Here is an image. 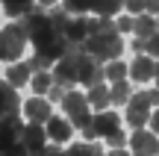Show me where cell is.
I'll return each instance as SVG.
<instances>
[{"label": "cell", "instance_id": "cell-12", "mask_svg": "<svg viewBox=\"0 0 159 156\" xmlns=\"http://www.w3.org/2000/svg\"><path fill=\"white\" fill-rule=\"evenodd\" d=\"M24 112H27V118L35 121V124H47L50 115H53V112H50V100L41 97V94H39V97H30L27 103H24Z\"/></svg>", "mask_w": 159, "mask_h": 156}, {"label": "cell", "instance_id": "cell-1", "mask_svg": "<svg viewBox=\"0 0 159 156\" xmlns=\"http://www.w3.org/2000/svg\"><path fill=\"white\" fill-rule=\"evenodd\" d=\"M83 50L91 53L94 59H100V62H112V59L121 56L124 41H121L118 29H109V33H91L89 38L83 41Z\"/></svg>", "mask_w": 159, "mask_h": 156}, {"label": "cell", "instance_id": "cell-18", "mask_svg": "<svg viewBox=\"0 0 159 156\" xmlns=\"http://www.w3.org/2000/svg\"><path fill=\"white\" fill-rule=\"evenodd\" d=\"M133 33H136L139 38L153 35L156 33V18L150 15V12H148V15H144V12H142V15H136V18H133Z\"/></svg>", "mask_w": 159, "mask_h": 156}, {"label": "cell", "instance_id": "cell-29", "mask_svg": "<svg viewBox=\"0 0 159 156\" xmlns=\"http://www.w3.org/2000/svg\"><path fill=\"white\" fill-rule=\"evenodd\" d=\"M144 53L153 56V59H159V29H156L153 35H148V50H144Z\"/></svg>", "mask_w": 159, "mask_h": 156}, {"label": "cell", "instance_id": "cell-20", "mask_svg": "<svg viewBox=\"0 0 159 156\" xmlns=\"http://www.w3.org/2000/svg\"><path fill=\"white\" fill-rule=\"evenodd\" d=\"M47 18H50V27L56 29V33L65 35V33H68V24H71V18H74V15H71L65 6H59V9H50V12H47Z\"/></svg>", "mask_w": 159, "mask_h": 156}, {"label": "cell", "instance_id": "cell-22", "mask_svg": "<svg viewBox=\"0 0 159 156\" xmlns=\"http://www.w3.org/2000/svg\"><path fill=\"white\" fill-rule=\"evenodd\" d=\"M130 97H133V91H130V86H127V80H118V82H112V88H109V100H112V106H121V103H127Z\"/></svg>", "mask_w": 159, "mask_h": 156}, {"label": "cell", "instance_id": "cell-31", "mask_svg": "<svg viewBox=\"0 0 159 156\" xmlns=\"http://www.w3.org/2000/svg\"><path fill=\"white\" fill-rule=\"evenodd\" d=\"M106 141H109V145H112V147H124V145H127V141H130V139H127V136L121 133V127H118V130H115L112 136H106Z\"/></svg>", "mask_w": 159, "mask_h": 156}, {"label": "cell", "instance_id": "cell-21", "mask_svg": "<svg viewBox=\"0 0 159 156\" xmlns=\"http://www.w3.org/2000/svg\"><path fill=\"white\" fill-rule=\"evenodd\" d=\"M3 9L9 18H24L30 9H35V0H3Z\"/></svg>", "mask_w": 159, "mask_h": 156}, {"label": "cell", "instance_id": "cell-37", "mask_svg": "<svg viewBox=\"0 0 159 156\" xmlns=\"http://www.w3.org/2000/svg\"><path fill=\"white\" fill-rule=\"evenodd\" d=\"M150 106H159V88H156V91H150Z\"/></svg>", "mask_w": 159, "mask_h": 156}, {"label": "cell", "instance_id": "cell-16", "mask_svg": "<svg viewBox=\"0 0 159 156\" xmlns=\"http://www.w3.org/2000/svg\"><path fill=\"white\" fill-rule=\"evenodd\" d=\"M18 112V88L9 80H0V118Z\"/></svg>", "mask_w": 159, "mask_h": 156}, {"label": "cell", "instance_id": "cell-2", "mask_svg": "<svg viewBox=\"0 0 159 156\" xmlns=\"http://www.w3.org/2000/svg\"><path fill=\"white\" fill-rule=\"evenodd\" d=\"M30 35L27 29H24V24H6L3 29H0V59L3 62H18V56H21V50L27 47Z\"/></svg>", "mask_w": 159, "mask_h": 156}, {"label": "cell", "instance_id": "cell-14", "mask_svg": "<svg viewBox=\"0 0 159 156\" xmlns=\"http://www.w3.org/2000/svg\"><path fill=\"white\" fill-rule=\"evenodd\" d=\"M118 115L115 112H106V109H100L94 118H91V130H94V136H100V139H106V136H112L115 130H118Z\"/></svg>", "mask_w": 159, "mask_h": 156}, {"label": "cell", "instance_id": "cell-34", "mask_svg": "<svg viewBox=\"0 0 159 156\" xmlns=\"http://www.w3.org/2000/svg\"><path fill=\"white\" fill-rule=\"evenodd\" d=\"M115 27H118V33H133V18H118Z\"/></svg>", "mask_w": 159, "mask_h": 156}, {"label": "cell", "instance_id": "cell-6", "mask_svg": "<svg viewBox=\"0 0 159 156\" xmlns=\"http://www.w3.org/2000/svg\"><path fill=\"white\" fill-rule=\"evenodd\" d=\"M21 133H24V121H21L18 112L0 118V153L9 150V147H15L18 141H21Z\"/></svg>", "mask_w": 159, "mask_h": 156}, {"label": "cell", "instance_id": "cell-9", "mask_svg": "<svg viewBox=\"0 0 159 156\" xmlns=\"http://www.w3.org/2000/svg\"><path fill=\"white\" fill-rule=\"evenodd\" d=\"M21 145L27 147L30 156H41V150H44V145H47V130H41V124H35V121L24 124Z\"/></svg>", "mask_w": 159, "mask_h": 156}, {"label": "cell", "instance_id": "cell-27", "mask_svg": "<svg viewBox=\"0 0 159 156\" xmlns=\"http://www.w3.org/2000/svg\"><path fill=\"white\" fill-rule=\"evenodd\" d=\"M91 3H94V0H65V9H68L71 15H85V12L91 9Z\"/></svg>", "mask_w": 159, "mask_h": 156}, {"label": "cell", "instance_id": "cell-24", "mask_svg": "<svg viewBox=\"0 0 159 156\" xmlns=\"http://www.w3.org/2000/svg\"><path fill=\"white\" fill-rule=\"evenodd\" d=\"M68 156H106L97 145H91V141H77V145L68 147Z\"/></svg>", "mask_w": 159, "mask_h": 156}, {"label": "cell", "instance_id": "cell-28", "mask_svg": "<svg viewBox=\"0 0 159 156\" xmlns=\"http://www.w3.org/2000/svg\"><path fill=\"white\" fill-rule=\"evenodd\" d=\"M50 65H56V62H53V59H47V56H41V53H35V56L30 59V68H33V74H35V71H47Z\"/></svg>", "mask_w": 159, "mask_h": 156}, {"label": "cell", "instance_id": "cell-38", "mask_svg": "<svg viewBox=\"0 0 159 156\" xmlns=\"http://www.w3.org/2000/svg\"><path fill=\"white\" fill-rule=\"evenodd\" d=\"M109 156H130V153H127L124 147H112V153H109Z\"/></svg>", "mask_w": 159, "mask_h": 156}, {"label": "cell", "instance_id": "cell-39", "mask_svg": "<svg viewBox=\"0 0 159 156\" xmlns=\"http://www.w3.org/2000/svg\"><path fill=\"white\" fill-rule=\"evenodd\" d=\"M35 3H41V6H53L56 0H35Z\"/></svg>", "mask_w": 159, "mask_h": 156}, {"label": "cell", "instance_id": "cell-43", "mask_svg": "<svg viewBox=\"0 0 159 156\" xmlns=\"http://www.w3.org/2000/svg\"><path fill=\"white\" fill-rule=\"evenodd\" d=\"M156 156H159V153H156Z\"/></svg>", "mask_w": 159, "mask_h": 156}, {"label": "cell", "instance_id": "cell-32", "mask_svg": "<svg viewBox=\"0 0 159 156\" xmlns=\"http://www.w3.org/2000/svg\"><path fill=\"white\" fill-rule=\"evenodd\" d=\"M65 91H68L65 86H59V82H53V86H50V91H47V100H62V97H65Z\"/></svg>", "mask_w": 159, "mask_h": 156}, {"label": "cell", "instance_id": "cell-25", "mask_svg": "<svg viewBox=\"0 0 159 156\" xmlns=\"http://www.w3.org/2000/svg\"><path fill=\"white\" fill-rule=\"evenodd\" d=\"M127 74H130V65L118 62V59H112V62L106 65V80H109V82H118V80H124Z\"/></svg>", "mask_w": 159, "mask_h": 156}, {"label": "cell", "instance_id": "cell-15", "mask_svg": "<svg viewBox=\"0 0 159 156\" xmlns=\"http://www.w3.org/2000/svg\"><path fill=\"white\" fill-rule=\"evenodd\" d=\"M91 35V21L83 15H74L68 24V33H65V38H68V44H83L85 38Z\"/></svg>", "mask_w": 159, "mask_h": 156}, {"label": "cell", "instance_id": "cell-23", "mask_svg": "<svg viewBox=\"0 0 159 156\" xmlns=\"http://www.w3.org/2000/svg\"><path fill=\"white\" fill-rule=\"evenodd\" d=\"M121 9H124V0H94V3H91V12H97V15H106V18L118 15Z\"/></svg>", "mask_w": 159, "mask_h": 156}, {"label": "cell", "instance_id": "cell-17", "mask_svg": "<svg viewBox=\"0 0 159 156\" xmlns=\"http://www.w3.org/2000/svg\"><path fill=\"white\" fill-rule=\"evenodd\" d=\"M6 80H9L15 88H21L24 82H30V80H33V68H30V62H12V68L6 71Z\"/></svg>", "mask_w": 159, "mask_h": 156}, {"label": "cell", "instance_id": "cell-5", "mask_svg": "<svg viewBox=\"0 0 159 156\" xmlns=\"http://www.w3.org/2000/svg\"><path fill=\"white\" fill-rule=\"evenodd\" d=\"M80 82H83V86L85 88H89V86H94V82H103V80H106V68H103V62H100V59H94V56H91V53H80Z\"/></svg>", "mask_w": 159, "mask_h": 156}, {"label": "cell", "instance_id": "cell-26", "mask_svg": "<svg viewBox=\"0 0 159 156\" xmlns=\"http://www.w3.org/2000/svg\"><path fill=\"white\" fill-rule=\"evenodd\" d=\"M50 86H53V74H47V71H35V74H33V91L47 94Z\"/></svg>", "mask_w": 159, "mask_h": 156}, {"label": "cell", "instance_id": "cell-40", "mask_svg": "<svg viewBox=\"0 0 159 156\" xmlns=\"http://www.w3.org/2000/svg\"><path fill=\"white\" fill-rule=\"evenodd\" d=\"M156 80H159V62H156Z\"/></svg>", "mask_w": 159, "mask_h": 156}, {"label": "cell", "instance_id": "cell-19", "mask_svg": "<svg viewBox=\"0 0 159 156\" xmlns=\"http://www.w3.org/2000/svg\"><path fill=\"white\" fill-rule=\"evenodd\" d=\"M85 97H89V103L94 106L97 112L106 109V106L112 103V100H109V88L103 86V82H94V86H89V94H85Z\"/></svg>", "mask_w": 159, "mask_h": 156}, {"label": "cell", "instance_id": "cell-11", "mask_svg": "<svg viewBox=\"0 0 159 156\" xmlns=\"http://www.w3.org/2000/svg\"><path fill=\"white\" fill-rule=\"evenodd\" d=\"M44 130H47V139L56 141V145H65V141L74 136V124H71L68 118H56V115H50V121L44 124Z\"/></svg>", "mask_w": 159, "mask_h": 156}, {"label": "cell", "instance_id": "cell-13", "mask_svg": "<svg viewBox=\"0 0 159 156\" xmlns=\"http://www.w3.org/2000/svg\"><path fill=\"white\" fill-rule=\"evenodd\" d=\"M130 77H133L136 82H148V80H153V77H156V62H153V56H148V53H139L136 62L130 65Z\"/></svg>", "mask_w": 159, "mask_h": 156}, {"label": "cell", "instance_id": "cell-33", "mask_svg": "<svg viewBox=\"0 0 159 156\" xmlns=\"http://www.w3.org/2000/svg\"><path fill=\"white\" fill-rule=\"evenodd\" d=\"M41 156H68L62 150V147L56 145V141H53V145H44V150H41Z\"/></svg>", "mask_w": 159, "mask_h": 156}, {"label": "cell", "instance_id": "cell-8", "mask_svg": "<svg viewBox=\"0 0 159 156\" xmlns=\"http://www.w3.org/2000/svg\"><path fill=\"white\" fill-rule=\"evenodd\" d=\"M33 44H35V53H41V56L53 59V62H56V59L62 56L65 50H68V38H65L62 33H56V29H50V33H47L44 38L33 41Z\"/></svg>", "mask_w": 159, "mask_h": 156}, {"label": "cell", "instance_id": "cell-3", "mask_svg": "<svg viewBox=\"0 0 159 156\" xmlns=\"http://www.w3.org/2000/svg\"><path fill=\"white\" fill-rule=\"evenodd\" d=\"M89 97H85L83 91H65V97H62V109H65V115H68V121L74 124V127L80 130H85V127H91V118L94 115H89Z\"/></svg>", "mask_w": 159, "mask_h": 156}, {"label": "cell", "instance_id": "cell-36", "mask_svg": "<svg viewBox=\"0 0 159 156\" xmlns=\"http://www.w3.org/2000/svg\"><path fill=\"white\" fill-rule=\"evenodd\" d=\"M150 127H153V133L159 136V112H156V115H150Z\"/></svg>", "mask_w": 159, "mask_h": 156}, {"label": "cell", "instance_id": "cell-41", "mask_svg": "<svg viewBox=\"0 0 159 156\" xmlns=\"http://www.w3.org/2000/svg\"><path fill=\"white\" fill-rule=\"evenodd\" d=\"M156 29H159V21H156Z\"/></svg>", "mask_w": 159, "mask_h": 156}, {"label": "cell", "instance_id": "cell-35", "mask_svg": "<svg viewBox=\"0 0 159 156\" xmlns=\"http://www.w3.org/2000/svg\"><path fill=\"white\" fill-rule=\"evenodd\" d=\"M148 12L150 15H159V0H148Z\"/></svg>", "mask_w": 159, "mask_h": 156}, {"label": "cell", "instance_id": "cell-7", "mask_svg": "<svg viewBox=\"0 0 159 156\" xmlns=\"http://www.w3.org/2000/svg\"><path fill=\"white\" fill-rule=\"evenodd\" d=\"M18 21L24 24V29H27V35H30V41H39V38H44L47 33H50V18H47V12H41V9H30L24 18H18Z\"/></svg>", "mask_w": 159, "mask_h": 156}, {"label": "cell", "instance_id": "cell-4", "mask_svg": "<svg viewBox=\"0 0 159 156\" xmlns=\"http://www.w3.org/2000/svg\"><path fill=\"white\" fill-rule=\"evenodd\" d=\"M150 121V91H136L127 100V124L133 130H142Z\"/></svg>", "mask_w": 159, "mask_h": 156}, {"label": "cell", "instance_id": "cell-30", "mask_svg": "<svg viewBox=\"0 0 159 156\" xmlns=\"http://www.w3.org/2000/svg\"><path fill=\"white\" fill-rule=\"evenodd\" d=\"M124 6L133 12V15H142V12H148V0H124Z\"/></svg>", "mask_w": 159, "mask_h": 156}, {"label": "cell", "instance_id": "cell-10", "mask_svg": "<svg viewBox=\"0 0 159 156\" xmlns=\"http://www.w3.org/2000/svg\"><path fill=\"white\" fill-rule=\"evenodd\" d=\"M130 147H133L136 156H156L159 153V139L142 127V130H136V133L130 136Z\"/></svg>", "mask_w": 159, "mask_h": 156}, {"label": "cell", "instance_id": "cell-42", "mask_svg": "<svg viewBox=\"0 0 159 156\" xmlns=\"http://www.w3.org/2000/svg\"><path fill=\"white\" fill-rule=\"evenodd\" d=\"M0 3H3V0H0Z\"/></svg>", "mask_w": 159, "mask_h": 156}]
</instances>
